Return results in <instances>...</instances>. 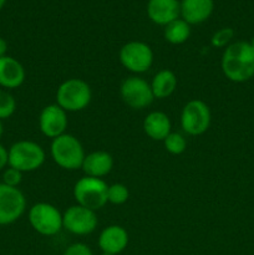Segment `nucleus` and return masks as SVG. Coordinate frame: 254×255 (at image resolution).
<instances>
[{
    "mask_svg": "<svg viewBox=\"0 0 254 255\" xmlns=\"http://www.w3.org/2000/svg\"><path fill=\"white\" fill-rule=\"evenodd\" d=\"M222 71L232 82L242 84L254 76V49L251 42L237 41L228 45L222 55Z\"/></svg>",
    "mask_w": 254,
    "mask_h": 255,
    "instance_id": "f257e3e1",
    "label": "nucleus"
},
{
    "mask_svg": "<svg viewBox=\"0 0 254 255\" xmlns=\"http://www.w3.org/2000/svg\"><path fill=\"white\" fill-rule=\"evenodd\" d=\"M51 158L60 168L66 171H76L81 168L84 162L85 149L81 142L74 134L64 133L52 139L50 146Z\"/></svg>",
    "mask_w": 254,
    "mask_h": 255,
    "instance_id": "f03ea898",
    "label": "nucleus"
},
{
    "mask_svg": "<svg viewBox=\"0 0 254 255\" xmlns=\"http://www.w3.org/2000/svg\"><path fill=\"white\" fill-rule=\"evenodd\" d=\"M92 100L90 85L81 79H69L56 91V105L66 112H79L86 109Z\"/></svg>",
    "mask_w": 254,
    "mask_h": 255,
    "instance_id": "7ed1b4c3",
    "label": "nucleus"
},
{
    "mask_svg": "<svg viewBox=\"0 0 254 255\" xmlns=\"http://www.w3.org/2000/svg\"><path fill=\"white\" fill-rule=\"evenodd\" d=\"M107 189L109 184L102 178L84 176L75 183L74 198L76 204L96 212L109 203Z\"/></svg>",
    "mask_w": 254,
    "mask_h": 255,
    "instance_id": "20e7f679",
    "label": "nucleus"
},
{
    "mask_svg": "<svg viewBox=\"0 0 254 255\" xmlns=\"http://www.w3.org/2000/svg\"><path fill=\"white\" fill-rule=\"evenodd\" d=\"M9 167L22 172H34L44 164L46 154L39 143L32 141H17L9 149Z\"/></svg>",
    "mask_w": 254,
    "mask_h": 255,
    "instance_id": "39448f33",
    "label": "nucleus"
},
{
    "mask_svg": "<svg viewBox=\"0 0 254 255\" xmlns=\"http://www.w3.org/2000/svg\"><path fill=\"white\" fill-rule=\"evenodd\" d=\"M29 223L35 232L45 237L56 236L61 232L62 214L50 203L40 202L29 209Z\"/></svg>",
    "mask_w": 254,
    "mask_h": 255,
    "instance_id": "423d86ee",
    "label": "nucleus"
},
{
    "mask_svg": "<svg viewBox=\"0 0 254 255\" xmlns=\"http://www.w3.org/2000/svg\"><path fill=\"white\" fill-rule=\"evenodd\" d=\"M211 122V109L202 100H191L182 109L181 127L189 136H201L206 133Z\"/></svg>",
    "mask_w": 254,
    "mask_h": 255,
    "instance_id": "0eeeda50",
    "label": "nucleus"
},
{
    "mask_svg": "<svg viewBox=\"0 0 254 255\" xmlns=\"http://www.w3.org/2000/svg\"><path fill=\"white\" fill-rule=\"evenodd\" d=\"M120 62L133 74H143L153 64V51L151 46L142 41H129L120 49Z\"/></svg>",
    "mask_w": 254,
    "mask_h": 255,
    "instance_id": "6e6552de",
    "label": "nucleus"
},
{
    "mask_svg": "<svg viewBox=\"0 0 254 255\" xmlns=\"http://www.w3.org/2000/svg\"><path fill=\"white\" fill-rule=\"evenodd\" d=\"M99 224L96 212L80 204L69 207L62 214V227L74 236H89Z\"/></svg>",
    "mask_w": 254,
    "mask_h": 255,
    "instance_id": "1a4fd4ad",
    "label": "nucleus"
},
{
    "mask_svg": "<svg viewBox=\"0 0 254 255\" xmlns=\"http://www.w3.org/2000/svg\"><path fill=\"white\" fill-rule=\"evenodd\" d=\"M26 209V198L16 187L0 183V226H9L21 218Z\"/></svg>",
    "mask_w": 254,
    "mask_h": 255,
    "instance_id": "9d476101",
    "label": "nucleus"
},
{
    "mask_svg": "<svg viewBox=\"0 0 254 255\" xmlns=\"http://www.w3.org/2000/svg\"><path fill=\"white\" fill-rule=\"evenodd\" d=\"M120 95L122 101L133 110L146 109L154 100L149 82L138 76L127 77L121 84Z\"/></svg>",
    "mask_w": 254,
    "mask_h": 255,
    "instance_id": "9b49d317",
    "label": "nucleus"
},
{
    "mask_svg": "<svg viewBox=\"0 0 254 255\" xmlns=\"http://www.w3.org/2000/svg\"><path fill=\"white\" fill-rule=\"evenodd\" d=\"M67 126H69L67 112L62 110L59 105H47L40 112L39 128L47 138L54 139L66 133Z\"/></svg>",
    "mask_w": 254,
    "mask_h": 255,
    "instance_id": "f8f14e48",
    "label": "nucleus"
},
{
    "mask_svg": "<svg viewBox=\"0 0 254 255\" xmlns=\"http://www.w3.org/2000/svg\"><path fill=\"white\" fill-rule=\"evenodd\" d=\"M128 241V233L126 229L117 224H112L100 233L97 243L102 253L119 255L127 248Z\"/></svg>",
    "mask_w": 254,
    "mask_h": 255,
    "instance_id": "ddd939ff",
    "label": "nucleus"
},
{
    "mask_svg": "<svg viewBox=\"0 0 254 255\" xmlns=\"http://www.w3.org/2000/svg\"><path fill=\"white\" fill-rule=\"evenodd\" d=\"M147 15L152 22L166 26L178 19L181 15V2L178 0H149Z\"/></svg>",
    "mask_w": 254,
    "mask_h": 255,
    "instance_id": "4468645a",
    "label": "nucleus"
},
{
    "mask_svg": "<svg viewBox=\"0 0 254 255\" xmlns=\"http://www.w3.org/2000/svg\"><path fill=\"white\" fill-rule=\"evenodd\" d=\"M25 69L20 61L11 56L0 57V86L6 90L17 89L25 81Z\"/></svg>",
    "mask_w": 254,
    "mask_h": 255,
    "instance_id": "2eb2a0df",
    "label": "nucleus"
},
{
    "mask_svg": "<svg viewBox=\"0 0 254 255\" xmlns=\"http://www.w3.org/2000/svg\"><path fill=\"white\" fill-rule=\"evenodd\" d=\"M214 9L213 0H182L181 16L189 25H198L209 19Z\"/></svg>",
    "mask_w": 254,
    "mask_h": 255,
    "instance_id": "dca6fc26",
    "label": "nucleus"
},
{
    "mask_svg": "<svg viewBox=\"0 0 254 255\" xmlns=\"http://www.w3.org/2000/svg\"><path fill=\"white\" fill-rule=\"evenodd\" d=\"M114 168V157L105 151H94L85 156L81 169L85 176L102 178Z\"/></svg>",
    "mask_w": 254,
    "mask_h": 255,
    "instance_id": "f3484780",
    "label": "nucleus"
},
{
    "mask_svg": "<svg viewBox=\"0 0 254 255\" xmlns=\"http://www.w3.org/2000/svg\"><path fill=\"white\" fill-rule=\"evenodd\" d=\"M143 131L153 141H162L172 132L169 117L162 111L149 112L143 120Z\"/></svg>",
    "mask_w": 254,
    "mask_h": 255,
    "instance_id": "a211bd4d",
    "label": "nucleus"
},
{
    "mask_svg": "<svg viewBox=\"0 0 254 255\" xmlns=\"http://www.w3.org/2000/svg\"><path fill=\"white\" fill-rule=\"evenodd\" d=\"M149 85H151L154 99L164 100L174 94L177 85H178V80L173 71L164 69L154 75Z\"/></svg>",
    "mask_w": 254,
    "mask_h": 255,
    "instance_id": "6ab92c4d",
    "label": "nucleus"
},
{
    "mask_svg": "<svg viewBox=\"0 0 254 255\" xmlns=\"http://www.w3.org/2000/svg\"><path fill=\"white\" fill-rule=\"evenodd\" d=\"M164 39L172 45L184 44L191 36V25L183 19H176L164 26Z\"/></svg>",
    "mask_w": 254,
    "mask_h": 255,
    "instance_id": "aec40b11",
    "label": "nucleus"
},
{
    "mask_svg": "<svg viewBox=\"0 0 254 255\" xmlns=\"http://www.w3.org/2000/svg\"><path fill=\"white\" fill-rule=\"evenodd\" d=\"M164 148L168 153L173 156H179L183 153L187 148V141L178 132H171L166 138L163 139Z\"/></svg>",
    "mask_w": 254,
    "mask_h": 255,
    "instance_id": "412c9836",
    "label": "nucleus"
},
{
    "mask_svg": "<svg viewBox=\"0 0 254 255\" xmlns=\"http://www.w3.org/2000/svg\"><path fill=\"white\" fill-rule=\"evenodd\" d=\"M129 191L124 183H114L107 189V202L114 206H121L128 201Z\"/></svg>",
    "mask_w": 254,
    "mask_h": 255,
    "instance_id": "4be33fe9",
    "label": "nucleus"
},
{
    "mask_svg": "<svg viewBox=\"0 0 254 255\" xmlns=\"http://www.w3.org/2000/svg\"><path fill=\"white\" fill-rule=\"evenodd\" d=\"M16 110V101L14 96L6 90L0 89V120H6L14 115Z\"/></svg>",
    "mask_w": 254,
    "mask_h": 255,
    "instance_id": "5701e85b",
    "label": "nucleus"
},
{
    "mask_svg": "<svg viewBox=\"0 0 254 255\" xmlns=\"http://www.w3.org/2000/svg\"><path fill=\"white\" fill-rule=\"evenodd\" d=\"M234 37V30L232 27H222L213 34L211 39V44L213 47H227L231 45L232 39Z\"/></svg>",
    "mask_w": 254,
    "mask_h": 255,
    "instance_id": "b1692460",
    "label": "nucleus"
},
{
    "mask_svg": "<svg viewBox=\"0 0 254 255\" xmlns=\"http://www.w3.org/2000/svg\"><path fill=\"white\" fill-rule=\"evenodd\" d=\"M22 181V172L17 171V169L12 168V167H7L2 172V182L1 183L6 184L9 187H19V184Z\"/></svg>",
    "mask_w": 254,
    "mask_h": 255,
    "instance_id": "393cba45",
    "label": "nucleus"
},
{
    "mask_svg": "<svg viewBox=\"0 0 254 255\" xmlns=\"http://www.w3.org/2000/svg\"><path fill=\"white\" fill-rule=\"evenodd\" d=\"M62 255H94V253L85 243H74L65 249Z\"/></svg>",
    "mask_w": 254,
    "mask_h": 255,
    "instance_id": "a878e982",
    "label": "nucleus"
},
{
    "mask_svg": "<svg viewBox=\"0 0 254 255\" xmlns=\"http://www.w3.org/2000/svg\"><path fill=\"white\" fill-rule=\"evenodd\" d=\"M9 166V152L0 143V171Z\"/></svg>",
    "mask_w": 254,
    "mask_h": 255,
    "instance_id": "bb28decb",
    "label": "nucleus"
},
{
    "mask_svg": "<svg viewBox=\"0 0 254 255\" xmlns=\"http://www.w3.org/2000/svg\"><path fill=\"white\" fill-rule=\"evenodd\" d=\"M6 52H7V42H6V40L2 39V37L0 36V57L6 56Z\"/></svg>",
    "mask_w": 254,
    "mask_h": 255,
    "instance_id": "cd10ccee",
    "label": "nucleus"
},
{
    "mask_svg": "<svg viewBox=\"0 0 254 255\" xmlns=\"http://www.w3.org/2000/svg\"><path fill=\"white\" fill-rule=\"evenodd\" d=\"M2 133H4V125H2V121L0 120V137L2 136Z\"/></svg>",
    "mask_w": 254,
    "mask_h": 255,
    "instance_id": "c85d7f7f",
    "label": "nucleus"
},
{
    "mask_svg": "<svg viewBox=\"0 0 254 255\" xmlns=\"http://www.w3.org/2000/svg\"><path fill=\"white\" fill-rule=\"evenodd\" d=\"M5 2H6V0H0V10H1L2 7H4Z\"/></svg>",
    "mask_w": 254,
    "mask_h": 255,
    "instance_id": "c756f323",
    "label": "nucleus"
},
{
    "mask_svg": "<svg viewBox=\"0 0 254 255\" xmlns=\"http://www.w3.org/2000/svg\"><path fill=\"white\" fill-rule=\"evenodd\" d=\"M251 45H252V47H253V49H254V36L252 37V40H251Z\"/></svg>",
    "mask_w": 254,
    "mask_h": 255,
    "instance_id": "7c9ffc66",
    "label": "nucleus"
},
{
    "mask_svg": "<svg viewBox=\"0 0 254 255\" xmlns=\"http://www.w3.org/2000/svg\"><path fill=\"white\" fill-rule=\"evenodd\" d=\"M101 255H112V254H109V253H101Z\"/></svg>",
    "mask_w": 254,
    "mask_h": 255,
    "instance_id": "2f4dec72",
    "label": "nucleus"
}]
</instances>
